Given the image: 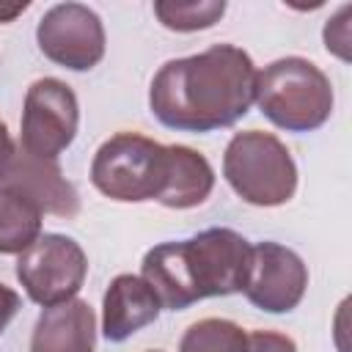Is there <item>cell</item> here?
<instances>
[{"mask_svg": "<svg viewBox=\"0 0 352 352\" xmlns=\"http://www.w3.org/2000/svg\"><path fill=\"white\" fill-rule=\"evenodd\" d=\"M96 349V316L94 308L72 297L50 305L33 324L30 352H94Z\"/></svg>", "mask_w": 352, "mask_h": 352, "instance_id": "obj_12", "label": "cell"}, {"mask_svg": "<svg viewBox=\"0 0 352 352\" xmlns=\"http://www.w3.org/2000/svg\"><path fill=\"white\" fill-rule=\"evenodd\" d=\"M36 41L47 60L91 72L104 58V25L99 14L82 3H58L44 11L36 25Z\"/></svg>", "mask_w": 352, "mask_h": 352, "instance_id": "obj_8", "label": "cell"}, {"mask_svg": "<svg viewBox=\"0 0 352 352\" xmlns=\"http://www.w3.org/2000/svg\"><path fill=\"white\" fill-rule=\"evenodd\" d=\"M214 190V168L190 146H168V182L157 204L168 209L201 206Z\"/></svg>", "mask_w": 352, "mask_h": 352, "instance_id": "obj_14", "label": "cell"}, {"mask_svg": "<svg viewBox=\"0 0 352 352\" xmlns=\"http://www.w3.org/2000/svg\"><path fill=\"white\" fill-rule=\"evenodd\" d=\"M0 187L14 190L25 201H30L41 214L74 217L80 212V195L74 184L63 176L58 160H38L19 148L11 165L6 168Z\"/></svg>", "mask_w": 352, "mask_h": 352, "instance_id": "obj_10", "label": "cell"}, {"mask_svg": "<svg viewBox=\"0 0 352 352\" xmlns=\"http://www.w3.org/2000/svg\"><path fill=\"white\" fill-rule=\"evenodd\" d=\"M261 116L286 132H314L333 113L330 77L308 58L289 55L256 72V96Z\"/></svg>", "mask_w": 352, "mask_h": 352, "instance_id": "obj_2", "label": "cell"}, {"mask_svg": "<svg viewBox=\"0 0 352 352\" xmlns=\"http://www.w3.org/2000/svg\"><path fill=\"white\" fill-rule=\"evenodd\" d=\"M91 182L110 201H160L168 182V146L138 132H118L96 148Z\"/></svg>", "mask_w": 352, "mask_h": 352, "instance_id": "obj_4", "label": "cell"}, {"mask_svg": "<svg viewBox=\"0 0 352 352\" xmlns=\"http://www.w3.org/2000/svg\"><path fill=\"white\" fill-rule=\"evenodd\" d=\"M148 352H162V349H148Z\"/></svg>", "mask_w": 352, "mask_h": 352, "instance_id": "obj_23", "label": "cell"}, {"mask_svg": "<svg viewBox=\"0 0 352 352\" xmlns=\"http://www.w3.org/2000/svg\"><path fill=\"white\" fill-rule=\"evenodd\" d=\"M14 154H16V146H14V140H11V135H8V126L0 121V179H3V173H6V168L11 165V160H14Z\"/></svg>", "mask_w": 352, "mask_h": 352, "instance_id": "obj_21", "label": "cell"}, {"mask_svg": "<svg viewBox=\"0 0 352 352\" xmlns=\"http://www.w3.org/2000/svg\"><path fill=\"white\" fill-rule=\"evenodd\" d=\"M19 308H22V297H19L11 286L0 283V336H3V330L8 327V322L19 314Z\"/></svg>", "mask_w": 352, "mask_h": 352, "instance_id": "obj_20", "label": "cell"}, {"mask_svg": "<svg viewBox=\"0 0 352 352\" xmlns=\"http://www.w3.org/2000/svg\"><path fill=\"white\" fill-rule=\"evenodd\" d=\"M179 352H248V333L231 319H201L179 341Z\"/></svg>", "mask_w": 352, "mask_h": 352, "instance_id": "obj_16", "label": "cell"}, {"mask_svg": "<svg viewBox=\"0 0 352 352\" xmlns=\"http://www.w3.org/2000/svg\"><path fill=\"white\" fill-rule=\"evenodd\" d=\"M228 187L250 206H283L297 192V165L289 148L261 129L236 132L223 151Z\"/></svg>", "mask_w": 352, "mask_h": 352, "instance_id": "obj_3", "label": "cell"}, {"mask_svg": "<svg viewBox=\"0 0 352 352\" xmlns=\"http://www.w3.org/2000/svg\"><path fill=\"white\" fill-rule=\"evenodd\" d=\"M162 305L140 275H116L102 297V336L113 344L126 341L146 324L157 322Z\"/></svg>", "mask_w": 352, "mask_h": 352, "instance_id": "obj_11", "label": "cell"}, {"mask_svg": "<svg viewBox=\"0 0 352 352\" xmlns=\"http://www.w3.org/2000/svg\"><path fill=\"white\" fill-rule=\"evenodd\" d=\"M256 96V63L234 44L160 66L148 88L151 116L176 132H214L248 116Z\"/></svg>", "mask_w": 352, "mask_h": 352, "instance_id": "obj_1", "label": "cell"}, {"mask_svg": "<svg viewBox=\"0 0 352 352\" xmlns=\"http://www.w3.org/2000/svg\"><path fill=\"white\" fill-rule=\"evenodd\" d=\"M38 236H41V212L14 190L0 187V253L19 256Z\"/></svg>", "mask_w": 352, "mask_h": 352, "instance_id": "obj_15", "label": "cell"}, {"mask_svg": "<svg viewBox=\"0 0 352 352\" xmlns=\"http://www.w3.org/2000/svg\"><path fill=\"white\" fill-rule=\"evenodd\" d=\"M85 275L88 256L80 242L66 234H41L28 250L16 256V280L41 308L77 297Z\"/></svg>", "mask_w": 352, "mask_h": 352, "instance_id": "obj_5", "label": "cell"}, {"mask_svg": "<svg viewBox=\"0 0 352 352\" xmlns=\"http://www.w3.org/2000/svg\"><path fill=\"white\" fill-rule=\"evenodd\" d=\"M349 6H341L338 14L333 19H327L324 25V47L327 52L338 55L341 60H349Z\"/></svg>", "mask_w": 352, "mask_h": 352, "instance_id": "obj_18", "label": "cell"}, {"mask_svg": "<svg viewBox=\"0 0 352 352\" xmlns=\"http://www.w3.org/2000/svg\"><path fill=\"white\" fill-rule=\"evenodd\" d=\"M308 289L305 261L280 242H258L250 248V270L242 286L250 305L267 314L294 311Z\"/></svg>", "mask_w": 352, "mask_h": 352, "instance_id": "obj_9", "label": "cell"}, {"mask_svg": "<svg viewBox=\"0 0 352 352\" xmlns=\"http://www.w3.org/2000/svg\"><path fill=\"white\" fill-rule=\"evenodd\" d=\"M154 14H157L160 25L168 30L192 33V30H206L214 22H220V16L226 14V3L223 0H187V3L157 0Z\"/></svg>", "mask_w": 352, "mask_h": 352, "instance_id": "obj_17", "label": "cell"}, {"mask_svg": "<svg viewBox=\"0 0 352 352\" xmlns=\"http://www.w3.org/2000/svg\"><path fill=\"white\" fill-rule=\"evenodd\" d=\"M28 8V3H14V6H0V22H14L22 11Z\"/></svg>", "mask_w": 352, "mask_h": 352, "instance_id": "obj_22", "label": "cell"}, {"mask_svg": "<svg viewBox=\"0 0 352 352\" xmlns=\"http://www.w3.org/2000/svg\"><path fill=\"white\" fill-rule=\"evenodd\" d=\"M248 352H297V344L275 330H253L248 336Z\"/></svg>", "mask_w": 352, "mask_h": 352, "instance_id": "obj_19", "label": "cell"}, {"mask_svg": "<svg viewBox=\"0 0 352 352\" xmlns=\"http://www.w3.org/2000/svg\"><path fill=\"white\" fill-rule=\"evenodd\" d=\"M80 126V102L72 85L58 77L30 82L22 107L19 148L38 160H58L72 146Z\"/></svg>", "mask_w": 352, "mask_h": 352, "instance_id": "obj_6", "label": "cell"}, {"mask_svg": "<svg viewBox=\"0 0 352 352\" xmlns=\"http://www.w3.org/2000/svg\"><path fill=\"white\" fill-rule=\"evenodd\" d=\"M140 278L148 283V289L157 294L160 305L168 311H187L192 302H198L187 258H184V242H160L151 250H146L140 261Z\"/></svg>", "mask_w": 352, "mask_h": 352, "instance_id": "obj_13", "label": "cell"}, {"mask_svg": "<svg viewBox=\"0 0 352 352\" xmlns=\"http://www.w3.org/2000/svg\"><path fill=\"white\" fill-rule=\"evenodd\" d=\"M184 242V258L198 300L242 292L250 270V242L234 228H206Z\"/></svg>", "mask_w": 352, "mask_h": 352, "instance_id": "obj_7", "label": "cell"}]
</instances>
